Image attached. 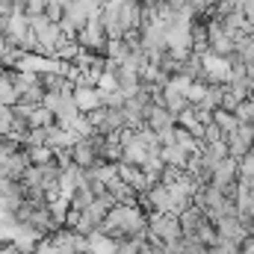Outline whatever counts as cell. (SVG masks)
<instances>
[{
	"label": "cell",
	"mask_w": 254,
	"mask_h": 254,
	"mask_svg": "<svg viewBox=\"0 0 254 254\" xmlns=\"http://www.w3.org/2000/svg\"><path fill=\"white\" fill-rule=\"evenodd\" d=\"M181 237H184L181 216L163 213V210H151V213H148V240H151V246L175 243V240H181Z\"/></svg>",
	"instance_id": "obj_1"
},
{
	"label": "cell",
	"mask_w": 254,
	"mask_h": 254,
	"mask_svg": "<svg viewBox=\"0 0 254 254\" xmlns=\"http://www.w3.org/2000/svg\"><path fill=\"white\" fill-rule=\"evenodd\" d=\"M213 142H228V133L216 122H207V127H204V145H213Z\"/></svg>",
	"instance_id": "obj_17"
},
{
	"label": "cell",
	"mask_w": 254,
	"mask_h": 254,
	"mask_svg": "<svg viewBox=\"0 0 254 254\" xmlns=\"http://www.w3.org/2000/svg\"><path fill=\"white\" fill-rule=\"evenodd\" d=\"M204 222H210V219H207V213H204V207H198V204L187 207V210L181 213V228H184V237H195V234L204 228Z\"/></svg>",
	"instance_id": "obj_5"
},
{
	"label": "cell",
	"mask_w": 254,
	"mask_h": 254,
	"mask_svg": "<svg viewBox=\"0 0 254 254\" xmlns=\"http://www.w3.org/2000/svg\"><path fill=\"white\" fill-rule=\"evenodd\" d=\"M234 113H237V119H240L243 125H254V98H246Z\"/></svg>",
	"instance_id": "obj_20"
},
{
	"label": "cell",
	"mask_w": 254,
	"mask_h": 254,
	"mask_svg": "<svg viewBox=\"0 0 254 254\" xmlns=\"http://www.w3.org/2000/svg\"><path fill=\"white\" fill-rule=\"evenodd\" d=\"M240 175H243V178H252V181H254V148L246 154V157H243V160H240Z\"/></svg>",
	"instance_id": "obj_22"
},
{
	"label": "cell",
	"mask_w": 254,
	"mask_h": 254,
	"mask_svg": "<svg viewBox=\"0 0 254 254\" xmlns=\"http://www.w3.org/2000/svg\"><path fill=\"white\" fill-rule=\"evenodd\" d=\"M48 142V127H30L24 133V148H33V145H45Z\"/></svg>",
	"instance_id": "obj_16"
},
{
	"label": "cell",
	"mask_w": 254,
	"mask_h": 254,
	"mask_svg": "<svg viewBox=\"0 0 254 254\" xmlns=\"http://www.w3.org/2000/svg\"><path fill=\"white\" fill-rule=\"evenodd\" d=\"M54 122H57V116H54V110H48L45 104L36 107L33 116H30V127H51Z\"/></svg>",
	"instance_id": "obj_14"
},
{
	"label": "cell",
	"mask_w": 254,
	"mask_h": 254,
	"mask_svg": "<svg viewBox=\"0 0 254 254\" xmlns=\"http://www.w3.org/2000/svg\"><path fill=\"white\" fill-rule=\"evenodd\" d=\"M86 116H89V122H92V125L101 130V127H104V122H107V107L101 104V107H95V110H92V113H86Z\"/></svg>",
	"instance_id": "obj_23"
},
{
	"label": "cell",
	"mask_w": 254,
	"mask_h": 254,
	"mask_svg": "<svg viewBox=\"0 0 254 254\" xmlns=\"http://www.w3.org/2000/svg\"><path fill=\"white\" fill-rule=\"evenodd\" d=\"M213 122H216V125L222 127L225 133H234L237 127L243 125V122L237 119V113H234V110H225V107H219V110H213Z\"/></svg>",
	"instance_id": "obj_11"
},
{
	"label": "cell",
	"mask_w": 254,
	"mask_h": 254,
	"mask_svg": "<svg viewBox=\"0 0 254 254\" xmlns=\"http://www.w3.org/2000/svg\"><path fill=\"white\" fill-rule=\"evenodd\" d=\"M148 157H151V148H148L142 139H136V136H133V139H130V142L125 145V160H122V163L145 166V160H148Z\"/></svg>",
	"instance_id": "obj_8"
},
{
	"label": "cell",
	"mask_w": 254,
	"mask_h": 254,
	"mask_svg": "<svg viewBox=\"0 0 254 254\" xmlns=\"http://www.w3.org/2000/svg\"><path fill=\"white\" fill-rule=\"evenodd\" d=\"M216 231H219V237L234 240V243H240V246H243V240L252 234V228L243 222V216H240V213H228V216L216 219Z\"/></svg>",
	"instance_id": "obj_2"
},
{
	"label": "cell",
	"mask_w": 254,
	"mask_h": 254,
	"mask_svg": "<svg viewBox=\"0 0 254 254\" xmlns=\"http://www.w3.org/2000/svg\"><path fill=\"white\" fill-rule=\"evenodd\" d=\"M127 95L122 89H116V92H101V104L104 107H110V110H119V107H125Z\"/></svg>",
	"instance_id": "obj_19"
},
{
	"label": "cell",
	"mask_w": 254,
	"mask_h": 254,
	"mask_svg": "<svg viewBox=\"0 0 254 254\" xmlns=\"http://www.w3.org/2000/svg\"><path fill=\"white\" fill-rule=\"evenodd\" d=\"M74 101H77L80 113H92L95 107H101V89L98 86H77L74 89Z\"/></svg>",
	"instance_id": "obj_6"
},
{
	"label": "cell",
	"mask_w": 254,
	"mask_h": 254,
	"mask_svg": "<svg viewBox=\"0 0 254 254\" xmlns=\"http://www.w3.org/2000/svg\"><path fill=\"white\" fill-rule=\"evenodd\" d=\"M18 101H21V95L15 92L12 77H3V80H0V107H15Z\"/></svg>",
	"instance_id": "obj_13"
},
{
	"label": "cell",
	"mask_w": 254,
	"mask_h": 254,
	"mask_svg": "<svg viewBox=\"0 0 254 254\" xmlns=\"http://www.w3.org/2000/svg\"><path fill=\"white\" fill-rule=\"evenodd\" d=\"M160 157L166 160V166H178V169H187V163H190V151L181 148L178 142L175 145H163L160 148Z\"/></svg>",
	"instance_id": "obj_10"
},
{
	"label": "cell",
	"mask_w": 254,
	"mask_h": 254,
	"mask_svg": "<svg viewBox=\"0 0 254 254\" xmlns=\"http://www.w3.org/2000/svg\"><path fill=\"white\" fill-rule=\"evenodd\" d=\"M107 190L113 192V198H116L119 204H139V192L133 190L125 178H122V175H119V178H116V181H113Z\"/></svg>",
	"instance_id": "obj_9"
},
{
	"label": "cell",
	"mask_w": 254,
	"mask_h": 254,
	"mask_svg": "<svg viewBox=\"0 0 254 254\" xmlns=\"http://www.w3.org/2000/svg\"><path fill=\"white\" fill-rule=\"evenodd\" d=\"M160 145H175V127L160 130Z\"/></svg>",
	"instance_id": "obj_24"
},
{
	"label": "cell",
	"mask_w": 254,
	"mask_h": 254,
	"mask_svg": "<svg viewBox=\"0 0 254 254\" xmlns=\"http://www.w3.org/2000/svg\"><path fill=\"white\" fill-rule=\"evenodd\" d=\"M98 89H101V92H116V89H119V74H116L113 68L101 71V77H98Z\"/></svg>",
	"instance_id": "obj_18"
},
{
	"label": "cell",
	"mask_w": 254,
	"mask_h": 254,
	"mask_svg": "<svg viewBox=\"0 0 254 254\" xmlns=\"http://www.w3.org/2000/svg\"><path fill=\"white\" fill-rule=\"evenodd\" d=\"M3 77H9V68H6V65L0 63V80H3Z\"/></svg>",
	"instance_id": "obj_25"
},
{
	"label": "cell",
	"mask_w": 254,
	"mask_h": 254,
	"mask_svg": "<svg viewBox=\"0 0 254 254\" xmlns=\"http://www.w3.org/2000/svg\"><path fill=\"white\" fill-rule=\"evenodd\" d=\"M95 198H98V195H95V190H92V187H89V181H86V184H80L77 192L71 195V210H86Z\"/></svg>",
	"instance_id": "obj_12"
},
{
	"label": "cell",
	"mask_w": 254,
	"mask_h": 254,
	"mask_svg": "<svg viewBox=\"0 0 254 254\" xmlns=\"http://www.w3.org/2000/svg\"><path fill=\"white\" fill-rule=\"evenodd\" d=\"M36 107H42V104H30V101H18L15 107H12V113H15V119H24V122H30V116H33V110Z\"/></svg>",
	"instance_id": "obj_21"
},
{
	"label": "cell",
	"mask_w": 254,
	"mask_h": 254,
	"mask_svg": "<svg viewBox=\"0 0 254 254\" xmlns=\"http://www.w3.org/2000/svg\"><path fill=\"white\" fill-rule=\"evenodd\" d=\"M145 125L154 127L157 133L160 130H169V127H178V116L169 110V107H163V104H151V110H148V119H145Z\"/></svg>",
	"instance_id": "obj_4"
},
{
	"label": "cell",
	"mask_w": 254,
	"mask_h": 254,
	"mask_svg": "<svg viewBox=\"0 0 254 254\" xmlns=\"http://www.w3.org/2000/svg\"><path fill=\"white\" fill-rule=\"evenodd\" d=\"M30 151V160L36 163V166H45V163H51L54 160V148L45 142V145H33V148H27Z\"/></svg>",
	"instance_id": "obj_15"
},
{
	"label": "cell",
	"mask_w": 254,
	"mask_h": 254,
	"mask_svg": "<svg viewBox=\"0 0 254 254\" xmlns=\"http://www.w3.org/2000/svg\"><path fill=\"white\" fill-rule=\"evenodd\" d=\"M89 254H119V240L104 231H95L89 234Z\"/></svg>",
	"instance_id": "obj_7"
},
{
	"label": "cell",
	"mask_w": 254,
	"mask_h": 254,
	"mask_svg": "<svg viewBox=\"0 0 254 254\" xmlns=\"http://www.w3.org/2000/svg\"><path fill=\"white\" fill-rule=\"evenodd\" d=\"M252 148H254V125H240L234 133H228V151H231V157L243 160Z\"/></svg>",
	"instance_id": "obj_3"
}]
</instances>
